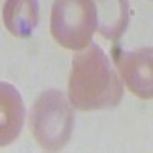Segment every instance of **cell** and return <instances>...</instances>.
I'll list each match as a JSON object with an SVG mask.
<instances>
[{"mask_svg":"<svg viewBox=\"0 0 153 153\" xmlns=\"http://www.w3.org/2000/svg\"><path fill=\"white\" fill-rule=\"evenodd\" d=\"M69 103L80 110L115 107L123 98V81L101 46L76 51L69 74Z\"/></svg>","mask_w":153,"mask_h":153,"instance_id":"1","label":"cell"},{"mask_svg":"<svg viewBox=\"0 0 153 153\" xmlns=\"http://www.w3.org/2000/svg\"><path fill=\"white\" fill-rule=\"evenodd\" d=\"M75 124L74 107L61 91L49 89L38 95L29 115L32 136L45 152L57 153L65 147Z\"/></svg>","mask_w":153,"mask_h":153,"instance_id":"2","label":"cell"},{"mask_svg":"<svg viewBox=\"0 0 153 153\" xmlns=\"http://www.w3.org/2000/svg\"><path fill=\"white\" fill-rule=\"evenodd\" d=\"M97 31V8L91 0H58L51 11V34L66 49L81 51Z\"/></svg>","mask_w":153,"mask_h":153,"instance_id":"3","label":"cell"},{"mask_svg":"<svg viewBox=\"0 0 153 153\" xmlns=\"http://www.w3.org/2000/svg\"><path fill=\"white\" fill-rule=\"evenodd\" d=\"M112 60L121 81L130 92L143 100H152V48L124 51L118 45L112 48Z\"/></svg>","mask_w":153,"mask_h":153,"instance_id":"4","label":"cell"},{"mask_svg":"<svg viewBox=\"0 0 153 153\" xmlns=\"http://www.w3.org/2000/svg\"><path fill=\"white\" fill-rule=\"evenodd\" d=\"M25 123V104L20 92L11 83L0 81V147L19 138Z\"/></svg>","mask_w":153,"mask_h":153,"instance_id":"5","label":"cell"},{"mask_svg":"<svg viewBox=\"0 0 153 153\" xmlns=\"http://www.w3.org/2000/svg\"><path fill=\"white\" fill-rule=\"evenodd\" d=\"M3 23L16 37H29L38 25V2L8 0L3 5Z\"/></svg>","mask_w":153,"mask_h":153,"instance_id":"6","label":"cell"},{"mask_svg":"<svg viewBox=\"0 0 153 153\" xmlns=\"http://www.w3.org/2000/svg\"><path fill=\"white\" fill-rule=\"evenodd\" d=\"M95 8L98 31L109 40L117 42L129 25V3L123 0L98 2Z\"/></svg>","mask_w":153,"mask_h":153,"instance_id":"7","label":"cell"}]
</instances>
